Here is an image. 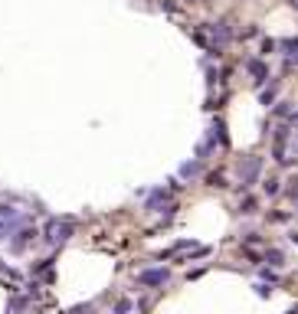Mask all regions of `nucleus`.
I'll list each match as a JSON object with an SVG mask.
<instances>
[{"label":"nucleus","instance_id":"nucleus-4","mask_svg":"<svg viewBox=\"0 0 298 314\" xmlns=\"http://www.w3.org/2000/svg\"><path fill=\"white\" fill-rule=\"evenodd\" d=\"M255 173H259V157H253V161H249V164H246V167H243V180H246V184H249V180H253Z\"/></svg>","mask_w":298,"mask_h":314},{"label":"nucleus","instance_id":"nucleus-2","mask_svg":"<svg viewBox=\"0 0 298 314\" xmlns=\"http://www.w3.org/2000/svg\"><path fill=\"white\" fill-rule=\"evenodd\" d=\"M141 282H144V285H164V282H167V272H164V269L144 272V275H141Z\"/></svg>","mask_w":298,"mask_h":314},{"label":"nucleus","instance_id":"nucleus-1","mask_svg":"<svg viewBox=\"0 0 298 314\" xmlns=\"http://www.w3.org/2000/svg\"><path fill=\"white\" fill-rule=\"evenodd\" d=\"M69 232H72V223H69V219H53V223H46L43 239H46V246H59V242L69 239Z\"/></svg>","mask_w":298,"mask_h":314},{"label":"nucleus","instance_id":"nucleus-5","mask_svg":"<svg viewBox=\"0 0 298 314\" xmlns=\"http://www.w3.org/2000/svg\"><path fill=\"white\" fill-rule=\"evenodd\" d=\"M180 173H184V177H193V173H197V164H184Z\"/></svg>","mask_w":298,"mask_h":314},{"label":"nucleus","instance_id":"nucleus-3","mask_svg":"<svg viewBox=\"0 0 298 314\" xmlns=\"http://www.w3.org/2000/svg\"><path fill=\"white\" fill-rule=\"evenodd\" d=\"M30 242H33V229H23V232H17V239H13V252L26 249Z\"/></svg>","mask_w":298,"mask_h":314}]
</instances>
